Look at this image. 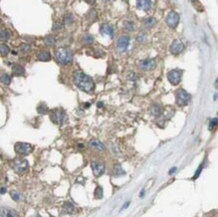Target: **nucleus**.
<instances>
[{
	"instance_id": "25",
	"label": "nucleus",
	"mask_w": 218,
	"mask_h": 217,
	"mask_svg": "<svg viewBox=\"0 0 218 217\" xmlns=\"http://www.w3.org/2000/svg\"><path fill=\"white\" fill-rule=\"evenodd\" d=\"M44 43L47 45V46H51L54 43H56V38L53 37L52 35H47L45 36L44 38Z\"/></svg>"
},
{
	"instance_id": "46",
	"label": "nucleus",
	"mask_w": 218,
	"mask_h": 217,
	"mask_svg": "<svg viewBox=\"0 0 218 217\" xmlns=\"http://www.w3.org/2000/svg\"><path fill=\"white\" fill-rule=\"evenodd\" d=\"M191 1H194V0H191Z\"/></svg>"
},
{
	"instance_id": "45",
	"label": "nucleus",
	"mask_w": 218,
	"mask_h": 217,
	"mask_svg": "<svg viewBox=\"0 0 218 217\" xmlns=\"http://www.w3.org/2000/svg\"><path fill=\"white\" fill-rule=\"evenodd\" d=\"M125 1H128V0H125Z\"/></svg>"
},
{
	"instance_id": "12",
	"label": "nucleus",
	"mask_w": 218,
	"mask_h": 217,
	"mask_svg": "<svg viewBox=\"0 0 218 217\" xmlns=\"http://www.w3.org/2000/svg\"><path fill=\"white\" fill-rule=\"evenodd\" d=\"M183 49H184V43L179 39L174 40L170 45V52L172 54H179L180 52L183 51Z\"/></svg>"
},
{
	"instance_id": "6",
	"label": "nucleus",
	"mask_w": 218,
	"mask_h": 217,
	"mask_svg": "<svg viewBox=\"0 0 218 217\" xmlns=\"http://www.w3.org/2000/svg\"><path fill=\"white\" fill-rule=\"evenodd\" d=\"M14 150L17 154L22 156H27L33 151V146L28 143H23V142H19L16 143L14 146Z\"/></svg>"
},
{
	"instance_id": "32",
	"label": "nucleus",
	"mask_w": 218,
	"mask_h": 217,
	"mask_svg": "<svg viewBox=\"0 0 218 217\" xmlns=\"http://www.w3.org/2000/svg\"><path fill=\"white\" fill-rule=\"evenodd\" d=\"M124 28L127 30V31H133L135 29V26L133 24V22L131 21H126L124 23Z\"/></svg>"
},
{
	"instance_id": "33",
	"label": "nucleus",
	"mask_w": 218,
	"mask_h": 217,
	"mask_svg": "<svg viewBox=\"0 0 218 217\" xmlns=\"http://www.w3.org/2000/svg\"><path fill=\"white\" fill-rule=\"evenodd\" d=\"M88 16L90 21H94L97 19V13L94 10H90V12L88 13Z\"/></svg>"
},
{
	"instance_id": "3",
	"label": "nucleus",
	"mask_w": 218,
	"mask_h": 217,
	"mask_svg": "<svg viewBox=\"0 0 218 217\" xmlns=\"http://www.w3.org/2000/svg\"><path fill=\"white\" fill-rule=\"evenodd\" d=\"M11 166L17 174H24L29 168V164L27 160L22 159V158H15L12 161Z\"/></svg>"
},
{
	"instance_id": "1",
	"label": "nucleus",
	"mask_w": 218,
	"mask_h": 217,
	"mask_svg": "<svg viewBox=\"0 0 218 217\" xmlns=\"http://www.w3.org/2000/svg\"><path fill=\"white\" fill-rule=\"evenodd\" d=\"M74 83L80 90L85 93H92L94 89V83L93 79L83 71H75L74 74Z\"/></svg>"
},
{
	"instance_id": "30",
	"label": "nucleus",
	"mask_w": 218,
	"mask_h": 217,
	"mask_svg": "<svg viewBox=\"0 0 218 217\" xmlns=\"http://www.w3.org/2000/svg\"><path fill=\"white\" fill-rule=\"evenodd\" d=\"M63 22H65V25H70L74 23V16H72L71 14H66L65 16V18H63Z\"/></svg>"
},
{
	"instance_id": "43",
	"label": "nucleus",
	"mask_w": 218,
	"mask_h": 217,
	"mask_svg": "<svg viewBox=\"0 0 218 217\" xmlns=\"http://www.w3.org/2000/svg\"><path fill=\"white\" fill-rule=\"evenodd\" d=\"M144 194H145V190L143 189L142 191H141V193H140V197H143V196H144Z\"/></svg>"
},
{
	"instance_id": "4",
	"label": "nucleus",
	"mask_w": 218,
	"mask_h": 217,
	"mask_svg": "<svg viewBox=\"0 0 218 217\" xmlns=\"http://www.w3.org/2000/svg\"><path fill=\"white\" fill-rule=\"evenodd\" d=\"M49 117L52 123L56 125H62L66 120V114L62 109H54L51 112Z\"/></svg>"
},
{
	"instance_id": "22",
	"label": "nucleus",
	"mask_w": 218,
	"mask_h": 217,
	"mask_svg": "<svg viewBox=\"0 0 218 217\" xmlns=\"http://www.w3.org/2000/svg\"><path fill=\"white\" fill-rule=\"evenodd\" d=\"M156 22H157V20L154 17H149V18H146V19L144 20V25L146 27H148V28H150V27L155 25Z\"/></svg>"
},
{
	"instance_id": "23",
	"label": "nucleus",
	"mask_w": 218,
	"mask_h": 217,
	"mask_svg": "<svg viewBox=\"0 0 218 217\" xmlns=\"http://www.w3.org/2000/svg\"><path fill=\"white\" fill-rule=\"evenodd\" d=\"M0 81L4 84H9L11 83V76L8 74H2L0 75Z\"/></svg>"
},
{
	"instance_id": "18",
	"label": "nucleus",
	"mask_w": 218,
	"mask_h": 217,
	"mask_svg": "<svg viewBox=\"0 0 218 217\" xmlns=\"http://www.w3.org/2000/svg\"><path fill=\"white\" fill-rule=\"evenodd\" d=\"M62 210H63V212H65V213H66V214H74L75 212V205L72 204L71 202L67 201V202L65 203V204H63Z\"/></svg>"
},
{
	"instance_id": "14",
	"label": "nucleus",
	"mask_w": 218,
	"mask_h": 217,
	"mask_svg": "<svg viewBox=\"0 0 218 217\" xmlns=\"http://www.w3.org/2000/svg\"><path fill=\"white\" fill-rule=\"evenodd\" d=\"M89 145H90V148H93L97 151H105V149H106L105 145H104L101 141H99V140H90Z\"/></svg>"
},
{
	"instance_id": "8",
	"label": "nucleus",
	"mask_w": 218,
	"mask_h": 217,
	"mask_svg": "<svg viewBox=\"0 0 218 217\" xmlns=\"http://www.w3.org/2000/svg\"><path fill=\"white\" fill-rule=\"evenodd\" d=\"M92 170L94 177H101L106 171L105 163L101 161H94L92 163Z\"/></svg>"
},
{
	"instance_id": "2",
	"label": "nucleus",
	"mask_w": 218,
	"mask_h": 217,
	"mask_svg": "<svg viewBox=\"0 0 218 217\" xmlns=\"http://www.w3.org/2000/svg\"><path fill=\"white\" fill-rule=\"evenodd\" d=\"M56 60L61 63V65H70L72 61V54L70 49L65 47H60L56 52Z\"/></svg>"
},
{
	"instance_id": "10",
	"label": "nucleus",
	"mask_w": 218,
	"mask_h": 217,
	"mask_svg": "<svg viewBox=\"0 0 218 217\" xmlns=\"http://www.w3.org/2000/svg\"><path fill=\"white\" fill-rule=\"evenodd\" d=\"M139 66L143 70H152L156 67V60L153 58H146V60L140 61Z\"/></svg>"
},
{
	"instance_id": "41",
	"label": "nucleus",
	"mask_w": 218,
	"mask_h": 217,
	"mask_svg": "<svg viewBox=\"0 0 218 217\" xmlns=\"http://www.w3.org/2000/svg\"><path fill=\"white\" fill-rule=\"evenodd\" d=\"M5 192H6V188L5 187H2L1 189H0V193H1V194H4Z\"/></svg>"
},
{
	"instance_id": "9",
	"label": "nucleus",
	"mask_w": 218,
	"mask_h": 217,
	"mask_svg": "<svg viewBox=\"0 0 218 217\" xmlns=\"http://www.w3.org/2000/svg\"><path fill=\"white\" fill-rule=\"evenodd\" d=\"M179 20H180V16L178 13L175 11H171L166 18V23L168 26L171 27V28H175V27L178 25Z\"/></svg>"
},
{
	"instance_id": "26",
	"label": "nucleus",
	"mask_w": 218,
	"mask_h": 217,
	"mask_svg": "<svg viewBox=\"0 0 218 217\" xmlns=\"http://www.w3.org/2000/svg\"><path fill=\"white\" fill-rule=\"evenodd\" d=\"M9 51H10V49L6 44H0V55L5 56L9 53Z\"/></svg>"
},
{
	"instance_id": "42",
	"label": "nucleus",
	"mask_w": 218,
	"mask_h": 217,
	"mask_svg": "<svg viewBox=\"0 0 218 217\" xmlns=\"http://www.w3.org/2000/svg\"><path fill=\"white\" fill-rule=\"evenodd\" d=\"M103 107H104V104L101 103V102H99L98 103V108H103Z\"/></svg>"
},
{
	"instance_id": "34",
	"label": "nucleus",
	"mask_w": 218,
	"mask_h": 217,
	"mask_svg": "<svg viewBox=\"0 0 218 217\" xmlns=\"http://www.w3.org/2000/svg\"><path fill=\"white\" fill-rule=\"evenodd\" d=\"M203 166H204V164H203V163H202V164L200 165V166H199V168L197 169V171H196V173H195L194 174V176H193V180H196L198 177H199V175H200V173H201V172H202V169H203Z\"/></svg>"
},
{
	"instance_id": "28",
	"label": "nucleus",
	"mask_w": 218,
	"mask_h": 217,
	"mask_svg": "<svg viewBox=\"0 0 218 217\" xmlns=\"http://www.w3.org/2000/svg\"><path fill=\"white\" fill-rule=\"evenodd\" d=\"M10 196H11V198L13 199V200L16 201V202L22 200V195H21L19 192H17V191H11Z\"/></svg>"
},
{
	"instance_id": "11",
	"label": "nucleus",
	"mask_w": 218,
	"mask_h": 217,
	"mask_svg": "<svg viewBox=\"0 0 218 217\" xmlns=\"http://www.w3.org/2000/svg\"><path fill=\"white\" fill-rule=\"evenodd\" d=\"M129 43H130V37L127 35H123L121 37L118 38V41H117V46L118 49L121 51V52H124L127 48L129 46Z\"/></svg>"
},
{
	"instance_id": "37",
	"label": "nucleus",
	"mask_w": 218,
	"mask_h": 217,
	"mask_svg": "<svg viewBox=\"0 0 218 217\" xmlns=\"http://www.w3.org/2000/svg\"><path fill=\"white\" fill-rule=\"evenodd\" d=\"M20 49H21V51L27 52V51H30V45L27 44V43H22V44L20 45Z\"/></svg>"
},
{
	"instance_id": "24",
	"label": "nucleus",
	"mask_w": 218,
	"mask_h": 217,
	"mask_svg": "<svg viewBox=\"0 0 218 217\" xmlns=\"http://www.w3.org/2000/svg\"><path fill=\"white\" fill-rule=\"evenodd\" d=\"M37 112H38V114L40 115H45V114H47L48 113V107L45 105V104L41 103L40 105L37 107Z\"/></svg>"
},
{
	"instance_id": "47",
	"label": "nucleus",
	"mask_w": 218,
	"mask_h": 217,
	"mask_svg": "<svg viewBox=\"0 0 218 217\" xmlns=\"http://www.w3.org/2000/svg\"><path fill=\"white\" fill-rule=\"evenodd\" d=\"M51 217H53V216H51Z\"/></svg>"
},
{
	"instance_id": "40",
	"label": "nucleus",
	"mask_w": 218,
	"mask_h": 217,
	"mask_svg": "<svg viewBox=\"0 0 218 217\" xmlns=\"http://www.w3.org/2000/svg\"><path fill=\"white\" fill-rule=\"evenodd\" d=\"M85 1L87 3H89V4H93V3L96 2V0H85Z\"/></svg>"
},
{
	"instance_id": "17",
	"label": "nucleus",
	"mask_w": 218,
	"mask_h": 217,
	"mask_svg": "<svg viewBox=\"0 0 218 217\" xmlns=\"http://www.w3.org/2000/svg\"><path fill=\"white\" fill-rule=\"evenodd\" d=\"M37 60L40 61H49L51 60V54L49 51H41L37 53Z\"/></svg>"
},
{
	"instance_id": "20",
	"label": "nucleus",
	"mask_w": 218,
	"mask_h": 217,
	"mask_svg": "<svg viewBox=\"0 0 218 217\" xmlns=\"http://www.w3.org/2000/svg\"><path fill=\"white\" fill-rule=\"evenodd\" d=\"M150 114L154 117H157V118L160 117L162 114V108L159 105H157V104L152 105L151 107H150Z\"/></svg>"
},
{
	"instance_id": "31",
	"label": "nucleus",
	"mask_w": 218,
	"mask_h": 217,
	"mask_svg": "<svg viewBox=\"0 0 218 217\" xmlns=\"http://www.w3.org/2000/svg\"><path fill=\"white\" fill-rule=\"evenodd\" d=\"M114 172H115L116 176H122V175L125 174V171L123 170L121 165H119V164L115 166V168H114Z\"/></svg>"
},
{
	"instance_id": "15",
	"label": "nucleus",
	"mask_w": 218,
	"mask_h": 217,
	"mask_svg": "<svg viewBox=\"0 0 218 217\" xmlns=\"http://www.w3.org/2000/svg\"><path fill=\"white\" fill-rule=\"evenodd\" d=\"M151 0H137V7L144 11H148L151 8Z\"/></svg>"
},
{
	"instance_id": "36",
	"label": "nucleus",
	"mask_w": 218,
	"mask_h": 217,
	"mask_svg": "<svg viewBox=\"0 0 218 217\" xmlns=\"http://www.w3.org/2000/svg\"><path fill=\"white\" fill-rule=\"evenodd\" d=\"M61 28H62V24L61 23V22H58V21L54 22V24L52 26V30L53 31H58V30H61Z\"/></svg>"
},
{
	"instance_id": "5",
	"label": "nucleus",
	"mask_w": 218,
	"mask_h": 217,
	"mask_svg": "<svg viewBox=\"0 0 218 217\" xmlns=\"http://www.w3.org/2000/svg\"><path fill=\"white\" fill-rule=\"evenodd\" d=\"M190 99H191V96L186 92L185 89H178L176 93V103L178 104L181 107H185L187 106Z\"/></svg>"
},
{
	"instance_id": "16",
	"label": "nucleus",
	"mask_w": 218,
	"mask_h": 217,
	"mask_svg": "<svg viewBox=\"0 0 218 217\" xmlns=\"http://www.w3.org/2000/svg\"><path fill=\"white\" fill-rule=\"evenodd\" d=\"M99 31H101V33L104 35H108V36H110V37H113L114 36V28L110 24H103L101 26V28H99Z\"/></svg>"
},
{
	"instance_id": "39",
	"label": "nucleus",
	"mask_w": 218,
	"mask_h": 217,
	"mask_svg": "<svg viewBox=\"0 0 218 217\" xmlns=\"http://www.w3.org/2000/svg\"><path fill=\"white\" fill-rule=\"evenodd\" d=\"M176 167H174V168H172V169H170V172H169V175H172L173 173H175V171H176Z\"/></svg>"
},
{
	"instance_id": "38",
	"label": "nucleus",
	"mask_w": 218,
	"mask_h": 217,
	"mask_svg": "<svg viewBox=\"0 0 218 217\" xmlns=\"http://www.w3.org/2000/svg\"><path fill=\"white\" fill-rule=\"evenodd\" d=\"M145 37H146V34H145L144 32L140 33V34L138 35V37H137V41H138V42H143L144 39H145Z\"/></svg>"
},
{
	"instance_id": "13",
	"label": "nucleus",
	"mask_w": 218,
	"mask_h": 217,
	"mask_svg": "<svg viewBox=\"0 0 218 217\" xmlns=\"http://www.w3.org/2000/svg\"><path fill=\"white\" fill-rule=\"evenodd\" d=\"M0 214L2 217H19V214L17 212L12 209V208H8V207H3L0 209Z\"/></svg>"
},
{
	"instance_id": "35",
	"label": "nucleus",
	"mask_w": 218,
	"mask_h": 217,
	"mask_svg": "<svg viewBox=\"0 0 218 217\" xmlns=\"http://www.w3.org/2000/svg\"><path fill=\"white\" fill-rule=\"evenodd\" d=\"M216 126H217V118H214V119H212L209 123V130L212 131L213 129L216 128Z\"/></svg>"
},
{
	"instance_id": "44",
	"label": "nucleus",
	"mask_w": 218,
	"mask_h": 217,
	"mask_svg": "<svg viewBox=\"0 0 218 217\" xmlns=\"http://www.w3.org/2000/svg\"><path fill=\"white\" fill-rule=\"evenodd\" d=\"M215 88L217 89V80H215Z\"/></svg>"
},
{
	"instance_id": "29",
	"label": "nucleus",
	"mask_w": 218,
	"mask_h": 217,
	"mask_svg": "<svg viewBox=\"0 0 218 217\" xmlns=\"http://www.w3.org/2000/svg\"><path fill=\"white\" fill-rule=\"evenodd\" d=\"M103 194H104V191H103V188L101 186H98L96 188V190H94V198L97 199H102L103 198Z\"/></svg>"
},
{
	"instance_id": "7",
	"label": "nucleus",
	"mask_w": 218,
	"mask_h": 217,
	"mask_svg": "<svg viewBox=\"0 0 218 217\" xmlns=\"http://www.w3.org/2000/svg\"><path fill=\"white\" fill-rule=\"evenodd\" d=\"M168 80L170 81L171 84L177 85L180 84L181 80H182V71L179 70H170L167 75Z\"/></svg>"
},
{
	"instance_id": "19",
	"label": "nucleus",
	"mask_w": 218,
	"mask_h": 217,
	"mask_svg": "<svg viewBox=\"0 0 218 217\" xmlns=\"http://www.w3.org/2000/svg\"><path fill=\"white\" fill-rule=\"evenodd\" d=\"M12 74L15 76H22L25 74V70L24 67L20 65H15L12 66Z\"/></svg>"
},
{
	"instance_id": "21",
	"label": "nucleus",
	"mask_w": 218,
	"mask_h": 217,
	"mask_svg": "<svg viewBox=\"0 0 218 217\" xmlns=\"http://www.w3.org/2000/svg\"><path fill=\"white\" fill-rule=\"evenodd\" d=\"M9 38H10V34L8 31L5 29H0V41L5 42Z\"/></svg>"
},
{
	"instance_id": "27",
	"label": "nucleus",
	"mask_w": 218,
	"mask_h": 217,
	"mask_svg": "<svg viewBox=\"0 0 218 217\" xmlns=\"http://www.w3.org/2000/svg\"><path fill=\"white\" fill-rule=\"evenodd\" d=\"M94 36L93 35H90V34H85L83 36V42L85 43V44H90V43H93L94 42Z\"/></svg>"
}]
</instances>
